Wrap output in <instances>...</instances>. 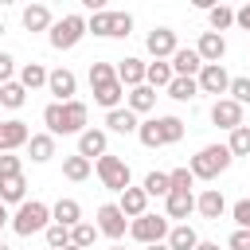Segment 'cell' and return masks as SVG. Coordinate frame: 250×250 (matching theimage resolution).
<instances>
[{"instance_id": "52", "label": "cell", "mask_w": 250, "mask_h": 250, "mask_svg": "<svg viewBox=\"0 0 250 250\" xmlns=\"http://www.w3.org/2000/svg\"><path fill=\"white\" fill-rule=\"evenodd\" d=\"M109 250H125V246H121V242H113V246H109Z\"/></svg>"}, {"instance_id": "32", "label": "cell", "mask_w": 250, "mask_h": 250, "mask_svg": "<svg viewBox=\"0 0 250 250\" xmlns=\"http://www.w3.org/2000/svg\"><path fill=\"white\" fill-rule=\"evenodd\" d=\"M156 133H160L164 145H180V141H184V121L172 117V113H168V117H156Z\"/></svg>"}, {"instance_id": "20", "label": "cell", "mask_w": 250, "mask_h": 250, "mask_svg": "<svg viewBox=\"0 0 250 250\" xmlns=\"http://www.w3.org/2000/svg\"><path fill=\"white\" fill-rule=\"evenodd\" d=\"M195 211H199L203 219H223V211H227V199H223V191H219V188H207V191H199V195H195Z\"/></svg>"}, {"instance_id": "44", "label": "cell", "mask_w": 250, "mask_h": 250, "mask_svg": "<svg viewBox=\"0 0 250 250\" xmlns=\"http://www.w3.org/2000/svg\"><path fill=\"white\" fill-rule=\"evenodd\" d=\"M230 219L238 223V230H250V199H238L230 207Z\"/></svg>"}, {"instance_id": "7", "label": "cell", "mask_w": 250, "mask_h": 250, "mask_svg": "<svg viewBox=\"0 0 250 250\" xmlns=\"http://www.w3.org/2000/svg\"><path fill=\"white\" fill-rule=\"evenodd\" d=\"M94 172H98V180H102V188H109V191H125L129 188V180H133V172H129V164L121 160V156H113V152H105L102 160H94Z\"/></svg>"}, {"instance_id": "16", "label": "cell", "mask_w": 250, "mask_h": 250, "mask_svg": "<svg viewBox=\"0 0 250 250\" xmlns=\"http://www.w3.org/2000/svg\"><path fill=\"white\" fill-rule=\"evenodd\" d=\"M105 152H109V137H105V129H86V133L78 137V156H86L90 164L102 160Z\"/></svg>"}, {"instance_id": "54", "label": "cell", "mask_w": 250, "mask_h": 250, "mask_svg": "<svg viewBox=\"0 0 250 250\" xmlns=\"http://www.w3.org/2000/svg\"><path fill=\"white\" fill-rule=\"evenodd\" d=\"M0 35H4V20H0Z\"/></svg>"}, {"instance_id": "36", "label": "cell", "mask_w": 250, "mask_h": 250, "mask_svg": "<svg viewBox=\"0 0 250 250\" xmlns=\"http://www.w3.org/2000/svg\"><path fill=\"white\" fill-rule=\"evenodd\" d=\"M141 188H145V195H164V199H168V191H172V180H168V172H148Z\"/></svg>"}, {"instance_id": "14", "label": "cell", "mask_w": 250, "mask_h": 250, "mask_svg": "<svg viewBox=\"0 0 250 250\" xmlns=\"http://www.w3.org/2000/svg\"><path fill=\"white\" fill-rule=\"evenodd\" d=\"M168 62H172V74L176 78H199V70H203V59H199L195 47H180Z\"/></svg>"}, {"instance_id": "18", "label": "cell", "mask_w": 250, "mask_h": 250, "mask_svg": "<svg viewBox=\"0 0 250 250\" xmlns=\"http://www.w3.org/2000/svg\"><path fill=\"white\" fill-rule=\"evenodd\" d=\"M117 207L125 211V219H141V215H148V195H145V188H125L121 195H117Z\"/></svg>"}, {"instance_id": "3", "label": "cell", "mask_w": 250, "mask_h": 250, "mask_svg": "<svg viewBox=\"0 0 250 250\" xmlns=\"http://www.w3.org/2000/svg\"><path fill=\"white\" fill-rule=\"evenodd\" d=\"M230 160H234V156H230L227 145H207V148H199V152L191 156L188 168H191L195 180H219V176L230 168Z\"/></svg>"}, {"instance_id": "17", "label": "cell", "mask_w": 250, "mask_h": 250, "mask_svg": "<svg viewBox=\"0 0 250 250\" xmlns=\"http://www.w3.org/2000/svg\"><path fill=\"white\" fill-rule=\"evenodd\" d=\"M145 74H148V62H141L137 55H125V59L117 62V82H121V86H129V90L145 86Z\"/></svg>"}, {"instance_id": "43", "label": "cell", "mask_w": 250, "mask_h": 250, "mask_svg": "<svg viewBox=\"0 0 250 250\" xmlns=\"http://www.w3.org/2000/svg\"><path fill=\"white\" fill-rule=\"evenodd\" d=\"M168 180H172V191H191V184H195L191 168H172V172H168Z\"/></svg>"}, {"instance_id": "38", "label": "cell", "mask_w": 250, "mask_h": 250, "mask_svg": "<svg viewBox=\"0 0 250 250\" xmlns=\"http://www.w3.org/2000/svg\"><path fill=\"white\" fill-rule=\"evenodd\" d=\"M227 148H230V156H250V125H238L227 137Z\"/></svg>"}, {"instance_id": "12", "label": "cell", "mask_w": 250, "mask_h": 250, "mask_svg": "<svg viewBox=\"0 0 250 250\" xmlns=\"http://www.w3.org/2000/svg\"><path fill=\"white\" fill-rule=\"evenodd\" d=\"M27 141H31V129H27L20 117H8V121H0V152L27 148Z\"/></svg>"}, {"instance_id": "48", "label": "cell", "mask_w": 250, "mask_h": 250, "mask_svg": "<svg viewBox=\"0 0 250 250\" xmlns=\"http://www.w3.org/2000/svg\"><path fill=\"white\" fill-rule=\"evenodd\" d=\"M8 223H12V215H8V207H4V203H0V230H4V227H8Z\"/></svg>"}, {"instance_id": "50", "label": "cell", "mask_w": 250, "mask_h": 250, "mask_svg": "<svg viewBox=\"0 0 250 250\" xmlns=\"http://www.w3.org/2000/svg\"><path fill=\"white\" fill-rule=\"evenodd\" d=\"M145 250H172L168 242H152V246H145Z\"/></svg>"}, {"instance_id": "9", "label": "cell", "mask_w": 250, "mask_h": 250, "mask_svg": "<svg viewBox=\"0 0 250 250\" xmlns=\"http://www.w3.org/2000/svg\"><path fill=\"white\" fill-rule=\"evenodd\" d=\"M125 230H129V219H125V211L117 207V203H102L98 207V234H105V238H125Z\"/></svg>"}, {"instance_id": "15", "label": "cell", "mask_w": 250, "mask_h": 250, "mask_svg": "<svg viewBox=\"0 0 250 250\" xmlns=\"http://www.w3.org/2000/svg\"><path fill=\"white\" fill-rule=\"evenodd\" d=\"M211 121H215L219 129L234 133V129L242 125V105H238V102H230V98H219V102L211 105Z\"/></svg>"}, {"instance_id": "40", "label": "cell", "mask_w": 250, "mask_h": 250, "mask_svg": "<svg viewBox=\"0 0 250 250\" xmlns=\"http://www.w3.org/2000/svg\"><path fill=\"white\" fill-rule=\"evenodd\" d=\"M137 137H141V145H145V148H164V141H160V133H156V117H148V121H141V129H137Z\"/></svg>"}, {"instance_id": "39", "label": "cell", "mask_w": 250, "mask_h": 250, "mask_svg": "<svg viewBox=\"0 0 250 250\" xmlns=\"http://www.w3.org/2000/svg\"><path fill=\"white\" fill-rule=\"evenodd\" d=\"M43 238H47V246H51V250H66V246H70V227L51 223V227L43 230Z\"/></svg>"}, {"instance_id": "31", "label": "cell", "mask_w": 250, "mask_h": 250, "mask_svg": "<svg viewBox=\"0 0 250 250\" xmlns=\"http://www.w3.org/2000/svg\"><path fill=\"white\" fill-rule=\"evenodd\" d=\"M172 78H176V74H172V62H160V59H156V62H148L145 86H152V90H168V86H172Z\"/></svg>"}, {"instance_id": "5", "label": "cell", "mask_w": 250, "mask_h": 250, "mask_svg": "<svg viewBox=\"0 0 250 250\" xmlns=\"http://www.w3.org/2000/svg\"><path fill=\"white\" fill-rule=\"evenodd\" d=\"M86 31L98 35V39H125V35L133 31V16H129V12H109V8H102V12H94V16L86 20Z\"/></svg>"}, {"instance_id": "13", "label": "cell", "mask_w": 250, "mask_h": 250, "mask_svg": "<svg viewBox=\"0 0 250 250\" xmlns=\"http://www.w3.org/2000/svg\"><path fill=\"white\" fill-rule=\"evenodd\" d=\"M47 90H51V98H55V102H74V94H78V78H74V70H70V66L51 70Z\"/></svg>"}, {"instance_id": "51", "label": "cell", "mask_w": 250, "mask_h": 250, "mask_svg": "<svg viewBox=\"0 0 250 250\" xmlns=\"http://www.w3.org/2000/svg\"><path fill=\"white\" fill-rule=\"evenodd\" d=\"M0 250H12V246H8V242H4V238H0Z\"/></svg>"}, {"instance_id": "10", "label": "cell", "mask_w": 250, "mask_h": 250, "mask_svg": "<svg viewBox=\"0 0 250 250\" xmlns=\"http://www.w3.org/2000/svg\"><path fill=\"white\" fill-rule=\"evenodd\" d=\"M145 51L152 55V62H156V59H160V62H168V59L180 51L176 31H172V27H152V31H148V39H145Z\"/></svg>"}, {"instance_id": "22", "label": "cell", "mask_w": 250, "mask_h": 250, "mask_svg": "<svg viewBox=\"0 0 250 250\" xmlns=\"http://www.w3.org/2000/svg\"><path fill=\"white\" fill-rule=\"evenodd\" d=\"M20 20H23V27H27V31H51V27H55V20H51V8H47V4H27Z\"/></svg>"}, {"instance_id": "27", "label": "cell", "mask_w": 250, "mask_h": 250, "mask_svg": "<svg viewBox=\"0 0 250 250\" xmlns=\"http://www.w3.org/2000/svg\"><path fill=\"white\" fill-rule=\"evenodd\" d=\"M27 156H31L35 164H47V160L55 156V137H51V133H31V141H27Z\"/></svg>"}, {"instance_id": "35", "label": "cell", "mask_w": 250, "mask_h": 250, "mask_svg": "<svg viewBox=\"0 0 250 250\" xmlns=\"http://www.w3.org/2000/svg\"><path fill=\"white\" fill-rule=\"evenodd\" d=\"M168 98H176V102H191V98H199V82H195V78H172Z\"/></svg>"}, {"instance_id": "25", "label": "cell", "mask_w": 250, "mask_h": 250, "mask_svg": "<svg viewBox=\"0 0 250 250\" xmlns=\"http://www.w3.org/2000/svg\"><path fill=\"white\" fill-rule=\"evenodd\" d=\"M47 78H51V70L43 66V62H23L20 66V86L31 94V90H39V86H47Z\"/></svg>"}, {"instance_id": "8", "label": "cell", "mask_w": 250, "mask_h": 250, "mask_svg": "<svg viewBox=\"0 0 250 250\" xmlns=\"http://www.w3.org/2000/svg\"><path fill=\"white\" fill-rule=\"evenodd\" d=\"M168 230H172L168 215H152V211L129 223V234H133L137 242H145V246H152V242H168Z\"/></svg>"}, {"instance_id": "1", "label": "cell", "mask_w": 250, "mask_h": 250, "mask_svg": "<svg viewBox=\"0 0 250 250\" xmlns=\"http://www.w3.org/2000/svg\"><path fill=\"white\" fill-rule=\"evenodd\" d=\"M86 121H90V109H86V102H51L47 109H43V125H47V133L51 137H66V133H74V137H82L86 133Z\"/></svg>"}, {"instance_id": "29", "label": "cell", "mask_w": 250, "mask_h": 250, "mask_svg": "<svg viewBox=\"0 0 250 250\" xmlns=\"http://www.w3.org/2000/svg\"><path fill=\"white\" fill-rule=\"evenodd\" d=\"M90 172H94V164L86 160V156H62V176L70 180V184H82V180H90Z\"/></svg>"}, {"instance_id": "33", "label": "cell", "mask_w": 250, "mask_h": 250, "mask_svg": "<svg viewBox=\"0 0 250 250\" xmlns=\"http://www.w3.org/2000/svg\"><path fill=\"white\" fill-rule=\"evenodd\" d=\"M23 102H27V90L20 86V78L8 82V86H0V105L4 109H23Z\"/></svg>"}, {"instance_id": "21", "label": "cell", "mask_w": 250, "mask_h": 250, "mask_svg": "<svg viewBox=\"0 0 250 250\" xmlns=\"http://www.w3.org/2000/svg\"><path fill=\"white\" fill-rule=\"evenodd\" d=\"M195 51H199V59H203V62H219V59L227 55V39H223L219 31H203V35H199V43H195Z\"/></svg>"}, {"instance_id": "53", "label": "cell", "mask_w": 250, "mask_h": 250, "mask_svg": "<svg viewBox=\"0 0 250 250\" xmlns=\"http://www.w3.org/2000/svg\"><path fill=\"white\" fill-rule=\"evenodd\" d=\"M66 250H82V246H66Z\"/></svg>"}, {"instance_id": "28", "label": "cell", "mask_w": 250, "mask_h": 250, "mask_svg": "<svg viewBox=\"0 0 250 250\" xmlns=\"http://www.w3.org/2000/svg\"><path fill=\"white\" fill-rule=\"evenodd\" d=\"M0 203L8 207V203H27V180L23 176H12V180H0Z\"/></svg>"}, {"instance_id": "37", "label": "cell", "mask_w": 250, "mask_h": 250, "mask_svg": "<svg viewBox=\"0 0 250 250\" xmlns=\"http://www.w3.org/2000/svg\"><path fill=\"white\" fill-rule=\"evenodd\" d=\"M94 238H98V223H78V227H70V246L90 250V246H94Z\"/></svg>"}, {"instance_id": "34", "label": "cell", "mask_w": 250, "mask_h": 250, "mask_svg": "<svg viewBox=\"0 0 250 250\" xmlns=\"http://www.w3.org/2000/svg\"><path fill=\"white\" fill-rule=\"evenodd\" d=\"M207 23H211V31H227V27H234V8H227V4H215L211 12H207Z\"/></svg>"}, {"instance_id": "11", "label": "cell", "mask_w": 250, "mask_h": 250, "mask_svg": "<svg viewBox=\"0 0 250 250\" xmlns=\"http://www.w3.org/2000/svg\"><path fill=\"white\" fill-rule=\"evenodd\" d=\"M195 82H199V94H215V102H219V94L230 90V74L223 70V62H203Z\"/></svg>"}, {"instance_id": "2", "label": "cell", "mask_w": 250, "mask_h": 250, "mask_svg": "<svg viewBox=\"0 0 250 250\" xmlns=\"http://www.w3.org/2000/svg\"><path fill=\"white\" fill-rule=\"evenodd\" d=\"M90 90H94V102L109 113V109H121V98H125V86L117 82V62H90Z\"/></svg>"}, {"instance_id": "42", "label": "cell", "mask_w": 250, "mask_h": 250, "mask_svg": "<svg viewBox=\"0 0 250 250\" xmlns=\"http://www.w3.org/2000/svg\"><path fill=\"white\" fill-rule=\"evenodd\" d=\"M230 102H238V105H250V78L242 74V78H230Z\"/></svg>"}, {"instance_id": "26", "label": "cell", "mask_w": 250, "mask_h": 250, "mask_svg": "<svg viewBox=\"0 0 250 250\" xmlns=\"http://www.w3.org/2000/svg\"><path fill=\"white\" fill-rule=\"evenodd\" d=\"M125 105L141 117V113L156 109V90H152V86H137V90H129V94H125Z\"/></svg>"}, {"instance_id": "30", "label": "cell", "mask_w": 250, "mask_h": 250, "mask_svg": "<svg viewBox=\"0 0 250 250\" xmlns=\"http://www.w3.org/2000/svg\"><path fill=\"white\" fill-rule=\"evenodd\" d=\"M168 246H172V250H195V246H199V234H195V227H188V223H176V227L168 230Z\"/></svg>"}, {"instance_id": "24", "label": "cell", "mask_w": 250, "mask_h": 250, "mask_svg": "<svg viewBox=\"0 0 250 250\" xmlns=\"http://www.w3.org/2000/svg\"><path fill=\"white\" fill-rule=\"evenodd\" d=\"M51 223H59V227H78V223H82V203H78V199H59V203L51 207Z\"/></svg>"}, {"instance_id": "23", "label": "cell", "mask_w": 250, "mask_h": 250, "mask_svg": "<svg viewBox=\"0 0 250 250\" xmlns=\"http://www.w3.org/2000/svg\"><path fill=\"white\" fill-rule=\"evenodd\" d=\"M195 211V195L191 191H168V199H164V215L168 219H188Z\"/></svg>"}, {"instance_id": "47", "label": "cell", "mask_w": 250, "mask_h": 250, "mask_svg": "<svg viewBox=\"0 0 250 250\" xmlns=\"http://www.w3.org/2000/svg\"><path fill=\"white\" fill-rule=\"evenodd\" d=\"M234 23H238V27H242V31H250V4H246V8H238V12H234Z\"/></svg>"}, {"instance_id": "19", "label": "cell", "mask_w": 250, "mask_h": 250, "mask_svg": "<svg viewBox=\"0 0 250 250\" xmlns=\"http://www.w3.org/2000/svg\"><path fill=\"white\" fill-rule=\"evenodd\" d=\"M105 129H109V133L129 137V133H137V129H141V121H137V113H133L129 105H121V109H109V113H105Z\"/></svg>"}, {"instance_id": "41", "label": "cell", "mask_w": 250, "mask_h": 250, "mask_svg": "<svg viewBox=\"0 0 250 250\" xmlns=\"http://www.w3.org/2000/svg\"><path fill=\"white\" fill-rule=\"evenodd\" d=\"M12 176H23V160L16 152H0V180H12Z\"/></svg>"}, {"instance_id": "4", "label": "cell", "mask_w": 250, "mask_h": 250, "mask_svg": "<svg viewBox=\"0 0 250 250\" xmlns=\"http://www.w3.org/2000/svg\"><path fill=\"white\" fill-rule=\"evenodd\" d=\"M47 227H51V207L39 203V199L20 203L16 215H12V230H16L20 238H31V234H39V230H47Z\"/></svg>"}, {"instance_id": "45", "label": "cell", "mask_w": 250, "mask_h": 250, "mask_svg": "<svg viewBox=\"0 0 250 250\" xmlns=\"http://www.w3.org/2000/svg\"><path fill=\"white\" fill-rule=\"evenodd\" d=\"M12 74H16V59H12L8 51H0V86H8V82H16Z\"/></svg>"}, {"instance_id": "6", "label": "cell", "mask_w": 250, "mask_h": 250, "mask_svg": "<svg viewBox=\"0 0 250 250\" xmlns=\"http://www.w3.org/2000/svg\"><path fill=\"white\" fill-rule=\"evenodd\" d=\"M82 35H90V31H86V16L70 12V16H62V20H55V27L47 31V43H51L55 51H70V47L82 43Z\"/></svg>"}, {"instance_id": "49", "label": "cell", "mask_w": 250, "mask_h": 250, "mask_svg": "<svg viewBox=\"0 0 250 250\" xmlns=\"http://www.w3.org/2000/svg\"><path fill=\"white\" fill-rule=\"evenodd\" d=\"M195 250H219V242H203V238H199V246H195Z\"/></svg>"}, {"instance_id": "46", "label": "cell", "mask_w": 250, "mask_h": 250, "mask_svg": "<svg viewBox=\"0 0 250 250\" xmlns=\"http://www.w3.org/2000/svg\"><path fill=\"white\" fill-rule=\"evenodd\" d=\"M227 250H250V230H230V238H227Z\"/></svg>"}]
</instances>
